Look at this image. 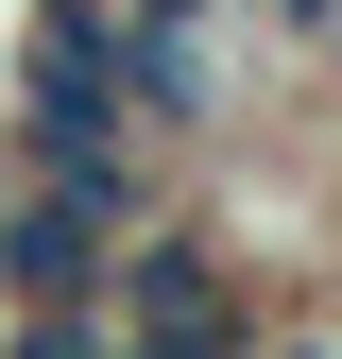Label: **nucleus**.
<instances>
[{"label": "nucleus", "instance_id": "nucleus-1", "mask_svg": "<svg viewBox=\"0 0 342 359\" xmlns=\"http://www.w3.org/2000/svg\"><path fill=\"white\" fill-rule=\"evenodd\" d=\"M0 291L18 308H103L120 291V222L103 205H52V189H0Z\"/></svg>", "mask_w": 342, "mask_h": 359}, {"label": "nucleus", "instance_id": "nucleus-2", "mask_svg": "<svg viewBox=\"0 0 342 359\" xmlns=\"http://www.w3.org/2000/svg\"><path fill=\"white\" fill-rule=\"evenodd\" d=\"M274 359H342V325H291V342H274Z\"/></svg>", "mask_w": 342, "mask_h": 359}]
</instances>
